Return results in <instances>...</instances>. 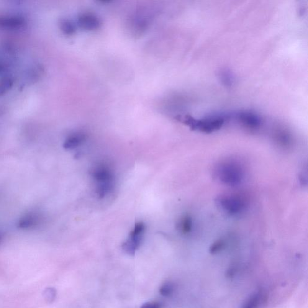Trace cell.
Listing matches in <instances>:
<instances>
[{
  "label": "cell",
  "mask_w": 308,
  "mask_h": 308,
  "mask_svg": "<svg viewBox=\"0 0 308 308\" xmlns=\"http://www.w3.org/2000/svg\"><path fill=\"white\" fill-rule=\"evenodd\" d=\"M91 175L96 184V192L100 198H103L113 188L114 175L110 169L103 164L95 166Z\"/></svg>",
  "instance_id": "obj_1"
},
{
  "label": "cell",
  "mask_w": 308,
  "mask_h": 308,
  "mask_svg": "<svg viewBox=\"0 0 308 308\" xmlns=\"http://www.w3.org/2000/svg\"><path fill=\"white\" fill-rule=\"evenodd\" d=\"M217 175L223 183L236 186L242 180L243 171L239 164L235 161H227L219 166Z\"/></svg>",
  "instance_id": "obj_2"
},
{
  "label": "cell",
  "mask_w": 308,
  "mask_h": 308,
  "mask_svg": "<svg viewBox=\"0 0 308 308\" xmlns=\"http://www.w3.org/2000/svg\"><path fill=\"white\" fill-rule=\"evenodd\" d=\"M217 204L226 214L230 215L240 214L246 207L245 197L240 194L221 197L217 200Z\"/></svg>",
  "instance_id": "obj_3"
},
{
  "label": "cell",
  "mask_w": 308,
  "mask_h": 308,
  "mask_svg": "<svg viewBox=\"0 0 308 308\" xmlns=\"http://www.w3.org/2000/svg\"><path fill=\"white\" fill-rule=\"evenodd\" d=\"M145 226L142 222L135 223L134 229L131 232L128 240L123 243L122 249L126 253L131 256L135 255L136 250L140 247L142 242Z\"/></svg>",
  "instance_id": "obj_4"
},
{
  "label": "cell",
  "mask_w": 308,
  "mask_h": 308,
  "mask_svg": "<svg viewBox=\"0 0 308 308\" xmlns=\"http://www.w3.org/2000/svg\"><path fill=\"white\" fill-rule=\"evenodd\" d=\"M101 19L96 15L91 12L83 13L79 15L78 19V25L81 29L87 31H93L99 29L102 26Z\"/></svg>",
  "instance_id": "obj_5"
},
{
  "label": "cell",
  "mask_w": 308,
  "mask_h": 308,
  "mask_svg": "<svg viewBox=\"0 0 308 308\" xmlns=\"http://www.w3.org/2000/svg\"><path fill=\"white\" fill-rule=\"evenodd\" d=\"M237 119L241 124L245 126V127L251 128V129H256L260 127L262 120L261 117L255 113L245 111L238 113L237 115Z\"/></svg>",
  "instance_id": "obj_6"
},
{
  "label": "cell",
  "mask_w": 308,
  "mask_h": 308,
  "mask_svg": "<svg viewBox=\"0 0 308 308\" xmlns=\"http://www.w3.org/2000/svg\"><path fill=\"white\" fill-rule=\"evenodd\" d=\"M24 19L19 16L0 17V27L4 29H15L22 26Z\"/></svg>",
  "instance_id": "obj_7"
},
{
  "label": "cell",
  "mask_w": 308,
  "mask_h": 308,
  "mask_svg": "<svg viewBox=\"0 0 308 308\" xmlns=\"http://www.w3.org/2000/svg\"><path fill=\"white\" fill-rule=\"evenodd\" d=\"M86 138L85 133L82 132L74 133L66 138L64 143L63 147L66 150H73L82 144L86 140Z\"/></svg>",
  "instance_id": "obj_8"
},
{
  "label": "cell",
  "mask_w": 308,
  "mask_h": 308,
  "mask_svg": "<svg viewBox=\"0 0 308 308\" xmlns=\"http://www.w3.org/2000/svg\"><path fill=\"white\" fill-rule=\"evenodd\" d=\"M39 220V217L35 214H28L20 218L18 227L22 230L30 229L37 225Z\"/></svg>",
  "instance_id": "obj_9"
},
{
  "label": "cell",
  "mask_w": 308,
  "mask_h": 308,
  "mask_svg": "<svg viewBox=\"0 0 308 308\" xmlns=\"http://www.w3.org/2000/svg\"><path fill=\"white\" fill-rule=\"evenodd\" d=\"M263 299V293L260 291L255 292L244 304L241 308H258Z\"/></svg>",
  "instance_id": "obj_10"
},
{
  "label": "cell",
  "mask_w": 308,
  "mask_h": 308,
  "mask_svg": "<svg viewBox=\"0 0 308 308\" xmlns=\"http://www.w3.org/2000/svg\"><path fill=\"white\" fill-rule=\"evenodd\" d=\"M60 28L64 35L72 36L76 33V27L73 21L68 19H64L60 22Z\"/></svg>",
  "instance_id": "obj_11"
},
{
  "label": "cell",
  "mask_w": 308,
  "mask_h": 308,
  "mask_svg": "<svg viewBox=\"0 0 308 308\" xmlns=\"http://www.w3.org/2000/svg\"><path fill=\"white\" fill-rule=\"evenodd\" d=\"M193 227V222L189 216H185L180 220L178 223V229L184 234H187L192 232Z\"/></svg>",
  "instance_id": "obj_12"
},
{
  "label": "cell",
  "mask_w": 308,
  "mask_h": 308,
  "mask_svg": "<svg viewBox=\"0 0 308 308\" xmlns=\"http://www.w3.org/2000/svg\"><path fill=\"white\" fill-rule=\"evenodd\" d=\"M14 85V79L10 77L0 79V96H4Z\"/></svg>",
  "instance_id": "obj_13"
},
{
  "label": "cell",
  "mask_w": 308,
  "mask_h": 308,
  "mask_svg": "<svg viewBox=\"0 0 308 308\" xmlns=\"http://www.w3.org/2000/svg\"><path fill=\"white\" fill-rule=\"evenodd\" d=\"M226 246V242L225 240H218L213 243L210 248V253L212 255H215L220 252L224 250Z\"/></svg>",
  "instance_id": "obj_14"
},
{
  "label": "cell",
  "mask_w": 308,
  "mask_h": 308,
  "mask_svg": "<svg viewBox=\"0 0 308 308\" xmlns=\"http://www.w3.org/2000/svg\"><path fill=\"white\" fill-rule=\"evenodd\" d=\"M220 77L222 83L224 84L225 86H232L233 81H234L233 76L231 74L230 72L228 71L221 72Z\"/></svg>",
  "instance_id": "obj_15"
},
{
  "label": "cell",
  "mask_w": 308,
  "mask_h": 308,
  "mask_svg": "<svg viewBox=\"0 0 308 308\" xmlns=\"http://www.w3.org/2000/svg\"><path fill=\"white\" fill-rule=\"evenodd\" d=\"M173 289L174 287L173 284L171 282H166L160 287V292L162 296L168 297L173 294Z\"/></svg>",
  "instance_id": "obj_16"
},
{
  "label": "cell",
  "mask_w": 308,
  "mask_h": 308,
  "mask_svg": "<svg viewBox=\"0 0 308 308\" xmlns=\"http://www.w3.org/2000/svg\"><path fill=\"white\" fill-rule=\"evenodd\" d=\"M238 267L237 266H232L228 269L227 272V276L228 278H233L237 273Z\"/></svg>",
  "instance_id": "obj_17"
},
{
  "label": "cell",
  "mask_w": 308,
  "mask_h": 308,
  "mask_svg": "<svg viewBox=\"0 0 308 308\" xmlns=\"http://www.w3.org/2000/svg\"><path fill=\"white\" fill-rule=\"evenodd\" d=\"M141 308H161V305L156 302H147L143 304Z\"/></svg>",
  "instance_id": "obj_18"
},
{
  "label": "cell",
  "mask_w": 308,
  "mask_h": 308,
  "mask_svg": "<svg viewBox=\"0 0 308 308\" xmlns=\"http://www.w3.org/2000/svg\"><path fill=\"white\" fill-rule=\"evenodd\" d=\"M45 297L49 300L55 299L56 296L55 289H48L45 291Z\"/></svg>",
  "instance_id": "obj_19"
},
{
  "label": "cell",
  "mask_w": 308,
  "mask_h": 308,
  "mask_svg": "<svg viewBox=\"0 0 308 308\" xmlns=\"http://www.w3.org/2000/svg\"><path fill=\"white\" fill-rule=\"evenodd\" d=\"M5 69H6V66H5L4 63L0 61V74L4 73Z\"/></svg>",
  "instance_id": "obj_20"
},
{
  "label": "cell",
  "mask_w": 308,
  "mask_h": 308,
  "mask_svg": "<svg viewBox=\"0 0 308 308\" xmlns=\"http://www.w3.org/2000/svg\"><path fill=\"white\" fill-rule=\"evenodd\" d=\"M1 235H0V243H1Z\"/></svg>",
  "instance_id": "obj_21"
}]
</instances>
